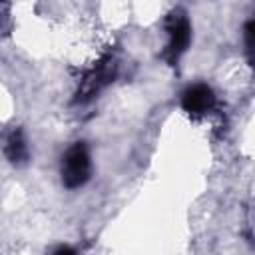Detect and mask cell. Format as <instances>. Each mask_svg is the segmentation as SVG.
Returning a JSON list of instances; mask_svg holds the SVG:
<instances>
[{"instance_id":"6da1fadb","label":"cell","mask_w":255,"mask_h":255,"mask_svg":"<svg viewBox=\"0 0 255 255\" xmlns=\"http://www.w3.org/2000/svg\"><path fill=\"white\" fill-rule=\"evenodd\" d=\"M90 175V155L84 143H74L62 163V181L66 187H80Z\"/></svg>"},{"instance_id":"7a4b0ae2","label":"cell","mask_w":255,"mask_h":255,"mask_svg":"<svg viewBox=\"0 0 255 255\" xmlns=\"http://www.w3.org/2000/svg\"><path fill=\"white\" fill-rule=\"evenodd\" d=\"M167 32H169V44H167V60L171 64L177 62V58L185 52L187 44H189V36H191V30H189V22L181 16V14H173L169 18V24H167Z\"/></svg>"},{"instance_id":"3957f363","label":"cell","mask_w":255,"mask_h":255,"mask_svg":"<svg viewBox=\"0 0 255 255\" xmlns=\"http://www.w3.org/2000/svg\"><path fill=\"white\" fill-rule=\"evenodd\" d=\"M213 102H215V96H213L211 88L205 84H195V86L187 88L181 96L183 110L193 116H199V114H205L207 110H211Z\"/></svg>"},{"instance_id":"277c9868","label":"cell","mask_w":255,"mask_h":255,"mask_svg":"<svg viewBox=\"0 0 255 255\" xmlns=\"http://www.w3.org/2000/svg\"><path fill=\"white\" fill-rule=\"evenodd\" d=\"M4 151H6L8 159L14 161V163H16V161H22V159L26 157V145H24V139H22L20 131H12V133H10Z\"/></svg>"},{"instance_id":"5b68a950","label":"cell","mask_w":255,"mask_h":255,"mask_svg":"<svg viewBox=\"0 0 255 255\" xmlns=\"http://www.w3.org/2000/svg\"><path fill=\"white\" fill-rule=\"evenodd\" d=\"M243 32H245V48H247V54L255 62V20H249L245 24Z\"/></svg>"},{"instance_id":"8992f818","label":"cell","mask_w":255,"mask_h":255,"mask_svg":"<svg viewBox=\"0 0 255 255\" xmlns=\"http://www.w3.org/2000/svg\"><path fill=\"white\" fill-rule=\"evenodd\" d=\"M54 255H76V253H74V249H70V247H60V249L54 251Z\"/></svg>"}]
</instances>
